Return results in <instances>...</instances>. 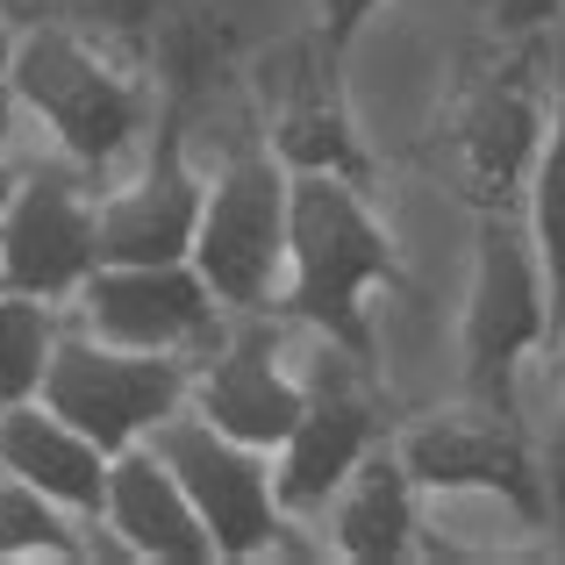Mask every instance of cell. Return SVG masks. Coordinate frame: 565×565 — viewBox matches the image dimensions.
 Returning <instances> with one entry per match:
<instances>
[{
    "label": "cell",
    "instance_id": "44dd1931",
    "mask_svg": "<svg viewBox=\"0 0 565 565\" xmlns=\"http://www.w3.org/2000/svg\"><path fill=\"white\" fill-rule=\"evenodd\" d=\"M558 401H565V394H558ZM530 444H537L544 501H552V523H544V530H558V558H565V408H558V415H552V423H544Z\"/></svg>",
    "mask_w": 565,
    "mask_h": 565
},
{
    "label": "cell",
    "instance_id": "484cf974",
    "mask_svg": "<svg viewBox=\"0 0 565 565\" xmlns=\"http://www.w3.org/2000/svg\"><path fill=\"white\" fill-rule=\"evenodd\" d=\"M552 386H558V394H565V330L552 337Z\"/></svg>",
    "mask_w": 565,
    "mask_h": 565
},
{
    "label": "cell",
    "instance_id": "4fadbf2b",
    "mask_svg": "<svg viewBox=\"0 0 565 565\" xmlns=\"http://www.w3.org/2000/svg\"><path fill=\"white\" fill-rule=\"evenodd\" d=\"M186 401L215 429L258 444V451H279V444L294 437V423H301V408H308V380H294L287 365H279L273 316H236V337H222L201 359Z\"/></svg>",
    "mask_w": 565,
    "mask_h": 565
},
{
    "label": "cell",
    "instance_id": "7402d4cb",
    "mask_svg": "<svg viewBox=\"0 0 565 565\" xmlns=\"http://www.w3.org/2000/svg\"><path fill=\"white\" fill-rule=\"evenodd\" d=\"M386 8V0H316V14H322V29H316V36L322 43H330V51L337 57H344L351 51V43H359V29L365 22H373V14Z\"/></svg>",
    "mask_w": 565,
    "mask_h": 565
},
{
    "label": "cell",
    "instance_id": "d4e9b609",
    "mask_svg": "<svg viewBox=\"0 0 565 565\" xmlns=\"http://www.w3.org/2000/svg\"><path fill=\"white\" fill-rule=\"evenodd\" d=\"M14 186H22V172L8 166V158H0V215H8V201H14Z\"/></svg>",
    "mask_w": 565,
    "mask_h": 565
},
{
    "label": "cell",
    "instance_id": "ffe728a7",
    "mask_svg": "<svg viewBox=\"0 0 565 565\" xmlns=\"http://www.w3.org/2000/svg\"><path fill=\"white\" fill-rule=\"evenodd\" d=\"M79 530H86L79 515H65L51 494H36L29 480L0 466V558H94Z\"/></svg>",
    "mask_w": 565,
    "mask_h": 565
},
{
    "label": "cell",
    "instance_id": "83f0119b",
    "mask_svg": "<svg viewBox=\"0 0 565 565\" xmlns=\"http://www.w3.org/2000/svg\"><path fill=\"white\" fill-rule=\"evenodd\" d=\"M0 294H8V273H0Z\"/></svg>",
    "mask_w": 565,
    "mask_h": 565
},
{
    "label": "cell",
    "instance_id": "4316f807",
    "mask_svg": "<svg viewBox=\"0 0 565 565\" xmlns=\"http://www.w3.org/2000/svg\"><path fill=\"white\" fill-rule=\"evenodd\" d=\"M8 65H14V29H8V14H0V79H8Z\"/></svg>",
    "mask_w": 565,
    "mask_h": 565
},
{
    "label": "cell",
    "instance_id": "6da1fadb",
    "mask_svg": "<svg viewBox=\"0 0 565 565\" xmlns=\"http://www.w3.org/2000/svg\"><path fill=\"white\" fill-rule=\"evenodd\" d=\"M401 250L380 230V215L365 207V186L337 180V172H294V230H287V287L279 308L294 322L322 337V344H344L351 359L373 365V294L401 287Z\"/></svg>",
    "mask_w": 565,
    "mask_h": 565
},
{
    "label": "cell",
    "instance_id": "8992f818",
    "mask_svg": "<svg viewBox=\"0 0 565 565\" xmlns=\"http://www.w3.org/2000/svg\"><path fill=\"white\" fill-rule=\"evenodd\" d=\"M151 451L180 472V487L193 494L207 537H215V565H250V558H287L301 544H287L294 515L279 509V480H273V451L215 429L201 408L166 415L151 429Z\"/></svg>",
    "mask_w": 565,
    "mask_h": 565
},
{
    "label": "cell",
    "instance_id": "3957f363",
    "mask_svg": "<svg viewBox=\"0 0 565 565\" xmlns=\"http://www.w3.org/2000/svg\"><path fill=\"white\" fill-rule=\"evenodd\" d=\"M8 86L22 94V108L51 129L57 151H65L86 180H108V166L129 151V137H137L143 115H151V94H143L129 72H115L108 57L65 22H36L29 36H14Z\"/></svg>",
    "mask_w": 565,
    "mask_h": 565
},
{
    "label": "cell",
    "instance_id": "7c38bea8",
    "mask_svg": "<svg viewBox=\"0 0 565 565\" xmlns=\"http://www.w3.org/2000/svg\"><path fill=\"white\" fill-rule=\"evenodd\" d=\"M201 215H207V180L186 166V100L172 94L143 172L100 201V265H180L193 258Z\"/></svg>",
    "mask_w": 565,
    "mask_h": 565
},
{
    "label": "cell",
    "instance_id": "52a82bcc",
    "mask_svg": "<svg viewBox=\"0 0 565 565\" xmlns=\"http://www.w3.org/2000/svg\"><path fill=\"white\" fill-rule=\"evenodd\" d=\"M193 373L201 359L180 351H129L108 337H57V359L43 373V408H57L65 423H79L100 451H129V444H151V429L166 415L186 408Z\"/></svg>",
    "mask_w": 565,
    "mask_h": 565
},
{
    "label": "cell",
    "instance_id": "ba28073f",
    "mask_svg": "<svg viewBox=\"0 0 565 565\" xmlns=\"http://www.w3.org/2000/svg\"><path fill=\"white\" fill-rule=\"evenodd\" d=\"M394 451H401V466H408V480L423 487V494H494V501H509L530 530L552 523L544 466H537L530 429L509 423V415H494V408H480V401L401 423Z\"/></svg>",
    "mask_w": 565,
    "mask_h": 565
},
{
    "label": "cell",
    "instance_id": "277c9868",
    "mask_svg": "<svg viewBox=\"0 0 565 565\" xmlns=\"http://www.w3.org/2000/svg\"><path fill=\"white\" fill-rule=\"evenodd\" d=\"M537 65H544L537 51H515L501 65L472 72L451 94L437 137H429V158L451 172V186L472 201V215L530 201V172H537L544 122H552V108L537 100Z\"/></svg>",
    "mask_w": 565,
    "mask_h": 565
},
{
    "label": "cell",
    "instance_id": "ac0fdd59",
    "mask_svg": "<svg viewBox=\"0 0 565 565\" xmlns=\"http://www.w3.org/2000/svg\"><path fill=\"white\" fill-rule=\"evenodd\" d=\"M530 230H537L552 308H558V330H565V57L552 72V122H544V151H537V172H530Z\"/></svg>",
    "mask_w": 565,
    "mask_h": 565
},
{
    "label": "cell",
    "instance_id": "d6986e66",
    "mask_svg": "<svg viewBox=\"0 0 565 565\" xmlns=\"http://www.w3.org/2000/svg\"><path fill=\"white\" fill-rule=\"evenodd\" d=\"M57 359V301L43 294H0V408L36 401Z\"/></svg>",
    "mask_w": 565,
    "mask_h": 565
},
{
    "label": "cell",
    "instance_id": "5bb4252c",
    "mask_svg": "<svg viewBox=\"0 0 565 565\" xmlns=\"http://www.w3.org/2000/svg\"><path fill=\"white\" fill-rule=\"evenodd\" d=\"M337 72H344V57L322 36H308L294 51L287 100H279V122H273V151L287 158V172H337V180L373 193V151L351 129V100H344Z\"/></svg>",
    "mask_w": 565,
    "mask_h": 565
},
{
    "label": "cell",
    "instance_id": "7a4b0ae2",
    "mask_svg": "<svg viewBox=\"0 0 565 565\" xmlns=\"http://www.w3.org/2000/svg\"><path fill=\"white\" fill-rule=\"evenodd\" d=\"M558 330L552 279H544V250L523 207H487L480 244H472V287H466V322H458V373H466V401L523 423L515 401V373L530 351H544Z\"/></svg>",
    "mask_w": 565,
    "mask_h": 565
},
{
    "label": "cell",
    "instance_id": "30bf717a",
    "mask_svg": "<svg viewBox=\"0 0 565 565\" xmlns=\"http://www.w3.org/2000/svg\"><path fill=\"white\" fill-rule=\"evenodd\" d=\"M0 273L14 294L79 301V287L100 273V201H86L79 166L22 172L0 215Z\"/></svg>",
    "mask_w": 565,
    "mask_h": 565
},
{
    "label": "cell",
    "instance_id": "9c48e42d",
    "mask_svg": "<svg viewBox=\"0 0 565 565\" xmlns=\"http://www.w3.org/2000/svg\"><path fill=\"white\" fill-rule=\"evenodd\" d=\"M386 415H380V386L373 365L351 359L344 344H330L322 373L308 380V408L294 423V437L273 451V480H279V509L287 515H322L344 480L365 466V451L380 444Z\"/></svg>",
    "mask_w": 565,
    "mask_h": 565
},
{
    "label": "cell",
    "instance_id": "5b68a950",
    "mask_svg": "<svg viewBox=\"0 0 565 565\" xmlns=\"http://www.w3.org/2000/svg\"><path fill=\"white\" fill-rule=\"evenodd\" d=\"M294 230V172L273 143H244L207 186V215L193 236V265L230 316H273Z\"/></svg>",
    "mask_w": 565,
    "mask_h": 565
},
{
    "label": "cell",
    "instance_id": "cb8c5ba5",
    "mask_svg": "<svg viewBox=\"0 0 565 565\" xmlns=\"http://www.w3.org/2000/svg\"><path fill=\"white\" fill-rule=\"evenodd\" d=\"M151 8H158V0H108V14H115V22H129V29L151 22Z\"/></svg>",
    "mask_w": 565,
    "mask_h": 565
},
{
    "label": "cell",
    "instance_id": "e0dca14e",
    "mask_svg": "<svg viewBox=\"0 0 565 565\" xmlns=\"http://www.w3.org/2000/svg\"><path fill=\"white\" fill-rule=\"evenodd\" d=\"M415 494L423 487L408 480L394 444H373L365 466L344 480V494L330 501V530H337V552L351 565H394L415 552Z\"/></svg>",
    "mask_w": 565,
    "mask_h": 565
},
{
    "label": "cell",
    "instance_id": "8fae6325",
    "mask_svg": "<svg viewBox=\"0 0 565 565\" xmlns=\"http://www.w3.org/2000/svg\"><path fill=\"white\" fill-rule=\"evenodd\" d=\"M215 287L201 279V265H100L79 287V322L108 344L129 351H180V359H207L222 344Z\"/></svg>",
    "mask_w": 565,
    "mask_h": 565
},
{
    "label": "cell",
    "instance_id": "603a6c76",
    "mask_svg": "<svg viewBox=\"0 0 565 565\" xmlns=\"http://www.w3.org/2000/svg\"><path fill=\"white\" fill-rule=\"evenodd\" d=\"M565 14V0H494V29L501 36H537Z\"/></svg>",
    "mask_w": 565,
    "mask_h": 565
},
{
    "label": "cell",
    "instance_id": "2e32d148",
    "mask_svg": "<svg viewBox=\"0 0 565 565\" xmlns=\"http://www.w3.org/2000/svg\"><path fill=\"white\" fill-rule=\"evenodd\" d=\"M108 537L129 558L151 565H215V537H207L193 494L180 487V472L151 451V444H129L115 451L108 472Z\"/></svg>",
    "mask_w": 565,
    "mask_h": 565
},
{
    "label": "cell",
    "instance_id": "9a60e30c",
    "mask_svg": "<svg viewBox=\"0 0 565 565\" xmlns=\"http://www.w3.org/2000/svg\"><path fill=\"white\" fill-rule=\"evenodd\" d=\"M0 466L14 480H29L36 494H51L65 515H79L86 530H108V472L115 451H100L79 423H65L43 401H14L0 408Z\"/></svg>",
    "mask_w": 565,
    "mask_h": 565
}]
</instances>
